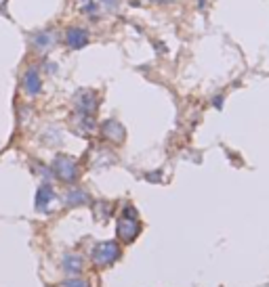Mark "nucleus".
Listing matches in <instances>:
<instances>
[{"instance_id": "6e6552de", "label": "nucleus", "mask_w": 269, "mask_h": 287, "mask_svg": "<svg viewBox=\"0 0 269 287\" xmlns=\"http://www.w3.org/2000/svg\"><path fill=\"white\" fill-rule=\"evenodd\" d=\"M76 105L82 112V116H91L95 112V107H97V98H95V94L91 90H82L80 96L76 98Z\"/></svg>"}, {"instance_id": "f257e3e1", "label": "nucleus", "mask_w": 269, "mask_h": 287, "mask_svg": "<svg viewBox=\"0 0 269 287\" xmlns=\"http://www.w3.org/2000/svg\"><path fill=\"white\" fill-rule=\"evenodd\" d=\"M139 233H141V222H139L135 210L133 208L124 210L122 218L118 220V237H120L124 244H131V241L137 239Z\"/></svg>"}, {"instance_id": "1a4fd4ad", "label": "nucleus", "mask_w": 269, "mask_h": 287, "mask_svg": "<svg viewBox=\"0 0 269 287\" xmlns=\"http://www.w3.org/2000/svg\"><path fill=\"white\" fill-rule=\"evenodd\" d=\"M103 134L110 140H114V142H120L124 138V128L112 120V122H105L103 124Z\"/></svg>"}, {"instance_id": "20e7f679", "label": "nucleus", "mask_w": 269, "mask_h": 287, "mask_svg": "<svg viewBox=\"0 0 269 287\" xmlns=\"http://www.w3.org/2000/svg\"><path fill=\"white\" fill-rule=\"evenodd\" d=\"M80 4L87 15H105L116 8V0H80Z\"/></svg>"}, {"instance_id": "f03ea898", "label": "nucleus", "mask_w": 269, "mask_h": 287, "mask_svg": "<svg viewBox=\"0 0 269 287\" xmlns=\"http://www.w3.org/2000/svg\"><path fill=\"white\" fill-rule=\"evenodd\" d=\"M91 258L97 266H110L118 258H120V246L116 241H101L97 244L91 252Z\"/></svg>"}, {"instance_id": "ddd939ff", "label": "nucleus", "mask_w": 269, "mask_h": 287, "mask_svg": "<svg viewBox=\"0 0 269 287\" xmlns=\"http://www.w3.org/2000/svg\"><path fill=\"white\" fill-rule=\"evenodd\" d=\"M61 287H89V283L82 281L80 277H72V279H68V281H63Z\"/></svg>"}, {"instance_id": "9b49d317", "label": "nucleus", "mask_w": 269, "mask_h": 287, "mask_svg": "<svg viewBox=\"0 0 269 287\" xmlns=\"http://www.w3.org/2000/svg\"><path fill=\"white\" fill-rule=\"evenodd\" d=\"M63 268H66L70 274H78L82 270V260L80 256H66V260H63Z\"/></svg>"}, {"instance_id": "39448f33", "label": "nucleus", "mask_w": 269, "mask_h": 287, "mask_svg": "<svg viewBox=\"0 0 269 287\" xmlns=\"http://www.w3.org/2000/svg\"><path fill=\"white\" fill-rule=\"evenodd\" d=\"M66 42H68V46L70 48H84L89 44V34H87V30H82V28H70L66 32Z\"/></svg>"}, {"instance_id": "423d86ee", "label": "nucleus", "mask_w": 269, "mask_h": 287, "mask_svg": "<svg viewBox=\"0 0 269 287\" xmlns=\"http://www.w3.org/2000/svg\"><path fill=\"white\" fill-rule=\"evenodd\" d=\"M24 88H26V92L32 94V96H36L40 92V88H42V80H40V74L36 68H30L24 76Z\"/></svg>"}, {"instance_id": "9d476101", "label": "nucleus", "mask_w": 269, "mask_h": 287, "mask_svg": "<svg viewBox=\"0 0 269 287\" xmlns=\"http://www.w3.org/2000/svg\"><path fill=\"white\" fill-rule=\"evenodd\" d=\"M53 42H55V34L53 32H40V34L34 36V40H32V44L38 48V50H49L53 46Z\"/></svg>"}, {"instance_id": "0eeeda50", "label": "nucleus", "mask_w": 269, "mask_h": 287, "mask_svg": "<svg viewBox=\"0 0 269 287\" xmlns=\"http://www.w3.org/2000/svg\"><path fill=\"white\" fill-rule=\"evenodd\" d=\"M55 200V191H53L51 184H42L38 189V195H36V210H40V212H47L49 210V204Z\"/></svg>"}, {"instance_id": "f8f14e48", "label": "nucleus", "mask_w": 269, "mask_h": 287, "mask_svg": "<svg viewBox=\"0 0 269 287\" xmlns=\"http://www.w3.org/2000/svg\"><path fill=\"white\" fill-rule=\"evenodd\" d=\"M87 202H89V197L84 195L82 191H70L68 193V204L70 206H74V204L80 206V204H87Z\"/></svg>"}, {"instance_id": "7ed1b4c3", "label": "nucleus", "mask_w": 269, "mask_h": 287, "mask_svg": "<svg viewBox=\"0 0 269 287\" xmlns=\"http://www.w3.org/2000/svg\"><path fill=\"white\" fill-rule=\"evenodd\" d=\"M53 170H55L57 178L66 180V182H74L78 176V164L74 158H68V156H59L53 162Z\"/></svg>"}]
</instances>
